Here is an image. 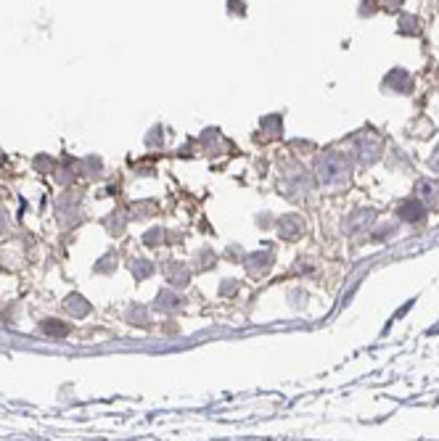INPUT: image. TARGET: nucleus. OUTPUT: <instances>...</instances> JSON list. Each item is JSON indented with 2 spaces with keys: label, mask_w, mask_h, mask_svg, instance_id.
Here are the masks:
<instances>
[{
  "label": "nucleus",
  "mask_w": 439,
  "mask_h": 441,
  "mask_svg": "<svg viewBox=\"0 0 439 441\" xmlns=\"http://www.w3.org/2000/svg\"><path fill=\"white\" fill-rule=\"evenodd\" d=\"M421 214H423V206L418 204V201H413V204H405V206H402V217H405V220H418Z\"/></svg>",
  "instance_id": "nucleus-1"
},
{
  "label": "nucleus",
  "mask_w": 439,
  "mask_h": 441,
  "mask_svg": "<svg viewBox=\"0 0 439 441\" xmlns=\"http://www.w3.org/2000/svg\"><path fill=\"white\" fill-rule=\"evenodd\" d=\"M43 330H45V333H53V336H64L69 328H66V325H58V320H48L43 325Z\"/></svg>",
  "instance_id": "nucleus-2"
}]
</instances>
